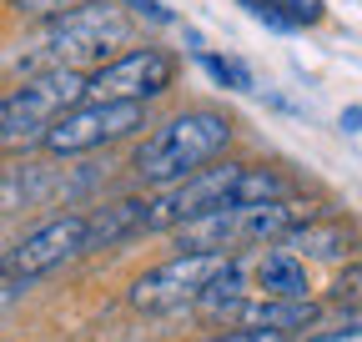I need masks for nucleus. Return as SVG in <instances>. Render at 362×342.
Here are the masks:
<instances>
[{
  "label": "nucleus",
  "mask_w": 362,
  "mask_h": 342,
  "mask_svg": "<svg viewBox=\"0 0 362 342\" xmlns=\"http://www.w3.org/2000/svg\"><path fill=\"white\" fill-rule=\"evenodd\" d=\"M86 237H90V222L86 217H56V222H45L40 232H30L6 262H0V272L6 277H40V272H51V267H61L66 256H76V252H86Z\"/></svg>",
  "instance_id": "obj_9"
},
{
  "label": "nucleus",
  "mask_w": 362,
  "mask_h": 342,
  "mask_svg": "<svg viewBox=\"0 0 362 342\" xmlns=\"http://www.w3.org/2000/svg\"><path fill=\"white\" fill-rule=\"evenodd\" d=\"M16 11H25V16H45V20H56V16H66V11H76L81 0H11Z\"/></svg>",
  "instance_id": "obj_17"
},
{
  "label": "nucleus",
  "mask_w": 362,
  "mask_h": 342,
  "mask_svg": "<svg viewBox=\"0 0 362 342\" xmlns=\"http://www.w3.org/2000/svg\"><path fill=\"white\" fill-rule=\"evenodd\" d=\"M146 217H151V201H116V206H106L101 217H90L86 252L90 247H116L126 232H146Z\"/></svg>",
  "instance_id": "obj_13"
},
{
  "label": "nucleus",
  "mask_w": 362,
  "mask_h": 342,
  "mask_svg": "<svg viewBox=\"0 0 362 342\" xmlns=\"http://www.w3.org/2000/svg\"><path fill=\"white\" fill-rule=\"evenodd\" d=\"M202 66L226 86V91H252V71H247L242 61H232V56H206V51H202Z\"/></svg>",
  "instance_id": "obj_14"
},
{
  "label": "nucleus",
  "mask_w": 362,
  "mask_h": 342,
  "mask_svg": "<svg viewBox=\"0 0 362 342\" xmlns=\"http://www.w3.org/2000/svg\"><path fill=\"white\" fill-rule=\"evenodd\" d=\"M262 6H272L287 25H317L322 20V0H262Z\"/></svg>",
  "instance_id": "obj_15"
},
{
  "label": "nucleus",
  "mask_w": 362,
  "mask_h": 342,
  "mask_svg": "<svg viewBox=\"0 0 362 342\" xmlns=\"http://www.w3.org/2000/svg\"><path fill=\"white\" fill-rule=\"evenodd\" d=\"M206 342H282V332H252V327H232V332H216Z\"/></svg>",
  "instance_id": "obj_19"
},
{
  "label": "nucleus",
  "mask_w": 362,
  "mask_h": 342,
  "mask_svg": "<svg viewBox=\"0 0 362 342\" xmlns=\"http://www.w3.org/2000/svg\"><path fill=\"white\" fill-rule=\"evenodd\" d=\"M226 267H232V256H226V252H176L171 262L151 267L146 277H136L131 307H141V312H176L187 302H202L206 287Z\"/></svg>",
  "instance_id": "obj_6"
},
{
  "label": "nucleus",
  "mask_w": 362,
  "mask_h": 342,
  "mask_svg": "<svg viewBox=\"0 0 362 342\" xmlns=\"http://www.w3.org/2000/svg\"><path fill=\"white\" fill-rule=\"evenodd\" d=\"M352 242H357V232L347 222H307V227H297L287 237V247L297 256H317V262H337Z\"/></svg>",
  "instance_id": "obj_12"
},
{
  "label": "nucleus",
  "mask_w": 362,
  "mask_h": 342,
  "mask_svg": "<svg viewBox=\"0 0 362 342\" xmlns=\"http://www.w3.org/2000/svg\"><path fill=\"white\" fill-rule=\"evenodd\" d=\"M171 76H176V61L156 46H141V51H126L90 76L86 101H136V106H146L151 96H161L171 86Z\"/></svg>",
  "instance_id": "obj_8"
},
{
  "label": "nucleus",
  "mask_w": 362,
  "mask_h": 342,
  "mask_svg": "<svg viewBox=\"0 0 362 342\" xmlns=\"http://www.w3.org/2000/svg\"><path fill=\"white\" fill-rule=\"evenodd\" d=\"M307 222H317V206L297 201V196H282V201L206 211V217L181 227L176 242H181V252H226V247H242V242H287Z\"/></svg>",
  "instance_id": "obj_4"
},
{
  "label": "nucleus",
  "mask_w": 362,
  "mask_h": 342,
  "mask_svg": "<svg viewBox=\"0 0 362 342\" xmlns=\"http://www.w3.org/2000/svg\"><path fill=\"white\" fill-rule=\"evenodd\" d=\"M86 101V81L76 71H40L0 101V151L45 146L51 126Z\"/></svg>",
  "instance_id": "obj_5"
},
{
  "label": "nucleus",
  "mask_w": 362,
  "mask_h": 342,
  "mask_svg": "<svg viewBox=\"0 0 362 342\" xmlns=\"http://www.w3.org/2000/svg\"><path fill=\"white\" fill-rule=\"evenodd\" d=\"M342 126H347V131H362V111L347 106V111H342Z\"/></svg>",
  "instance_id": "obj_20"
},
{
  "label": "nucleus",
  "mask_w": 362,
  "mask_h": 342,
  "mask_svg": "<svg viewBox=\"0 0 362 342\" xmlns=\"http://www.w3.org/2000/svg\"><path fill=\"white\" fill-rule=\"evenodd\" d=\"M226 141H232V121L221 111H181L156 136L141 141L131 166L151 187H176V182L197 177V171H206V161H216L226 151Z\"/></svg>",
  "instance_id": "obj_3"
},
{
  "label": "nucleus",
  "mask_w": 362,
  "mask_h": 342,
  "mask_svg": "<svg viewBox=\"0 0 362 342\" xmlns=\"http://www.w3.org/2000/svg\"><path fill=\"white\" fill-rule=\"evenodd\" d=\"M257 287H262V297H287V302H307V292H312L302 256L287 252V247L267 252L262 262H257Z\"/></svg>",
  "instance_id": "obj_11"
},
{
  "label": "nucleus",
  "mask_w": 362,
  "mask_h": 342,
  "mask_svg": "<svg viewBox=\"0 0 362 342\" xmlns=\"http://www.w3.org/2000/svg\"><path fill=\"white\" fill-rule=\"evenodd\" d=\"M287 196V182L267 166H206L197 177L166 187L156 201H151V217H146V232H181L187 222L206 217V211H221V206H257V201H282Z\"/></svg>",
  "instance_id": "obj_2"
},
{
  "label": "nucleus",
  "mask_w": 362,
  "mask_h": 342,
  "mask_svg": "<svg viewBox=\"0 0 362 342\" xmlns=\"http://www.w3.org/2000/svg\"><path fill=\"white\" fill-rule=\"evenodd\" d=\"M121 46H131V16L106 0H81L76 11L45 20L40 35L30 40V51L21 56L25 76L40 71H76V66H111L121 56Z\"/></svg>",
  "instance_id": "obj_1"
},
{
  "label": "nucleus",
  "mask_w": 362,
  "mask_h": 342,
  "mask_svg": "<svg viewBox=\"0 0 362 342\" xmlns=\"http://www.w3.org/2000/svg\"><path fill=\"white\" fill-rule=\"evenodd\" d=\"M146 126V106L136 101H81L76 111H66L51 136H45V151L51 156H76V151H96V146H111L131 131Z\"/></svg>",
  "instance_id": "obj_7"
},
{
  "label": "nucleus",
  "mask_w": 362,
  "mask_h": 342,
  "mask_svg": "<svg viewBox=\"0 0 362 342\" xmlns=\"http://www.w3.org/2000/svg\"><path fill=\"white\" fill-rule=\"evenodd\" d=\"M312 317H317L312 297H307V302H287V297H257V302H252V297H247L232 327H252V332H292V327H307Z\"/></svg>",
  "instance_id": "obj_10"
},
{
  "label": "nucleus",
  "mask_w": 362,
  "mask_h": 342,
  "mask_svg": "<svg viewBox=\"0 0 362 342\" xmlns=\"http://www.w3.org/2000/svg\"><path fill=\"white\" fill-rule=\"evenodd\" d=\"M307 342H362V322H342V327H322V332H312Z\"/></svg>",
  "instance_id": "obj_18"
},
{
  "label": "nucleus",
  "mask_w": 362,
  "mask_h": 342,
  "mask_svg": "<svg viewBox=\"0 0 362 342\" xmlns=\"http://www.w3.org/2000/svg\"><path fill=\"white\" fill-rule=\"evenodd\" d=\"M332 297H337V302H347V307H362V262H357V267H347V272L337 277Z\"/></svg>",
  "instance_id": "obj_16"
}]
</instances>
